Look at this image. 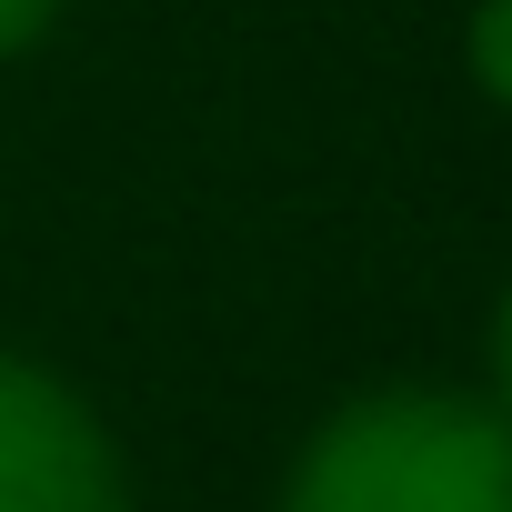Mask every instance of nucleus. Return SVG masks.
<instances>
[{"label": "nucleus", "instance_id": "1", "mask_svg": "<svg viewBox=\"0 0 512 512\" xmlns=\"http://www.w3.org/2000/svg\"><path fill=\"white\" fill-rule=\"evenodd\" d=\"M282 512H512V412L452 392L352 402L302 452Z\"/></svg>", "mask_w": 512, "mask_h": 512}, {"label": "nucleus", "instance_id": "2", "mask_svg": "<svg viewBox=\"0 0 512 512\" xmlns=\"http://www.w3.org/2000/svg\"><path fill=\"white\" fill-rule=\"evenodd\" d=\"M0 512H131L101 422L11 352H0Z\"/></svg>", "mask_w": 512, "mask_h": 512}, {"label": "nucleus", "instance_id": "3", "mask_svg": "<svg viewBox=\"0 0 512 512\" xmlns=\"http://www.w3.org/2000/svg\"><path fill=\"white\" fill-rule=\"evenodd\" d=\"M472 71L492 101H512V0H482V21H472Z\"/></svg>", "mask_w": 512, "mask_h": 512}, {"label": "nucleus", "instance_id": "4", "mask_svg": "<svg viewBox=\"0 0 512 512\" xmlns=\"http://www.w3.org/2000/svg\"><path fill=\"white\" fill-rule=\"evenodd\" d=\"M61 11V0H0V61H11V51H31V31Z\"/></svg>", "mask_w": 512, "mask_h": 512}, {"label": "nucleus", "instance_id": "5", "mask_svg": "<svg viewBox=\"0 0 512 512\" xmlns=\"http://www.w3.org/2000/svg\"><path fill=\"white\" fill-rule=\"evenodd\" d=\"M502 412H512V302H502Z\"/></svg>", "mask_w": 512, "mask_h": 512}]
</instances>
